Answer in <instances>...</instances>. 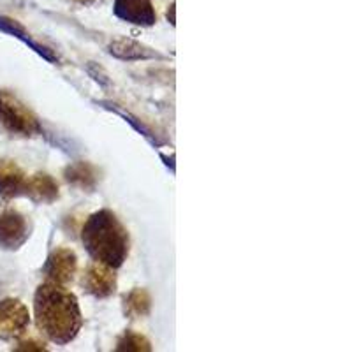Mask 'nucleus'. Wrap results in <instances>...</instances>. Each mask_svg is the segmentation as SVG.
<instances>
[{
  "label": "nucleus",
  "instance_id": "1",
  "mask_svg": "<svg viewBox=\"0 0 352 352\" xmlns=\"http://www.w3.org/2000/svg\"><path fill=\"white\" fill-rule=\"evenodd\" d=\"M34 317L41 335L56 345L72 342L80 333L83 317L78 298L65 285L44 282L34 296Z\"/></svg>",
  "mask_w": 352,
  "mask_h": 352
},
{
  "label": "nucleus",
  "instance_id": "2",
  "mask_svg": "<svg viewBox=\"0 0 352 352\" xmlns=\"http://www.w3.org/2000/svg\"><path fill=\"white\" fill-rule=\"evenodd\" d=\"M81 241L94 261L120 268L131 250V238L125 226L111 210H99L90 215L81 229Z\"/></svg>",
  "mask_w": 352,
  "mask_h": 352
},
{
  "label": "nucleus",
  "instance_id": "3",
  "mask_svg": "<svg viewBox=\"0 0 352 352\" xmlns=\"http://www.w3.org/2000/svg\"><path fill=\"white\" fill-rule=\"evenodd\" d=\"M0 125L12 136L32 138L41 132L37 116L18 97L0 90Z\"/></svg>",
  "mask_w": 352,
  "mask_h": 352
},
{
  "label": "nucleus",
  "instance_id": "4",
  "mask_svg": "<svg viewBox=\"0 0 352 352\" xmlns=\"http://www.w3.org/2000/svg\"><path fill=\"white\" fill-rule=\"evenodd\" d=\"M30 324L28 308L20 300L8 298L0 301V338L12 340L20 338Z\"/></svg>",
  "mask_w": 352,
  "mask_h": 352
},
{
  "label": "nucleus",
  "instance_id": "5",
  "mask_svg": "<svg viewBox=\"0 0 352 352\" xmlns=\"http://www.w3.org/2000/svg\"><path fill=\"white\" fill-rule=\"evenodd\" d=\"M30 236L28 222L16 210L0 212V247L4 250H18Z\"/></svg>",
  "mask_w": 352,
  "mask_h": 352
},
{
  "label": "nucleus",
  "instance_id": "6",
  "mask_svg": "<svg viewBox=\"0 0 352 352\" xmlns=\"http://www.w3.org/2000/svg\"><path fill=\"white\" fill-rule=\"evenodd\" d=\"M78 268V257L71 248H55L48 256V261L44 264L43 273L46 282L65 285L74 278Z\"/></svg>",
  "mask_w": 352,
  "mask_h": 352
},
{
  "label": "nucleus",
  "instance_id": "7",
  "mask_svg": "<svg viewBox=\"0 0 352 352\" xmlns=\"http://www.w3.org/2000/svg\"><path fill=\"white\" fill-rule=\"evenodd\" d=\"M81 284H83L85 291H87L88 294H92V296L109 298L111 294H115L116 291L115 268H111L108 264L94 261V263L88 264V268L85 270Z\"/></svg>",
  "mask_w": 352,
  "mask_h": 352
},
{
  "label": "nucleus",
  "instance_id": "8",
  "mask_svg": "<svg viewBox=\"0 0 352 352\" xmlns=\"http://www.w3.org/2000/svg\"><path fill=\"white\" fill-rule=\"evenodd\" d=\"M115 14L120 20L140 27H152L157 21V12L152 0H115Z\"/></svg>",
  "mask_w": 352,
  "mask_h": 352
},
{
  "label": "nucleus",
  "instance_id": "9",
  "mask_svg": "<svg viewBox=\"0 0 352 352\" xmlns=\"http://www.w3.org/2000/svg\"><path fill=\"white\" fill-rule=\"evenodd\" d=\"M27 175L14 160L0 159V197L12 199L25 194Z\"/></svg>",
  "mask_w": 352,
  "mask_h": 352
},
{
  "label": "nucleus",
  "instance_id": "10",
  "mask_svg": "<svg viewBox=\"0 0 352 352\" xmlns=\"http://www.w3.org/2000/svg\"><path fill=\"white\" fill-rule=\"evenodd\" d=\"M25 194L39 203H53L58 197V185L50 175L37 173V175L27 178Z\"/></svg>",
  "mask_w": 352,
  "mask_h": 352
},
{
  "label": "nucleus",
  "instance_id": "11",
  "mask_svg": "<svg viewBox=\"0 0 352 352\" xmlns=\"http://www.w3.org/2000/svg\"><path fill=\"white\" fill-rule=\"evenodd\" d=\"M0 30H2V32L11 34V36H14V37H18V39H20V41H23V43L28 44L30 48L36 50V52L39 53V55H43L44 58H46V60L56 62L55 53H53L52 50L44 48V46H41V44H37L36 41L32 39V37H30L27 32H25V28L21 27V25L18 23V21L11 20V18L0 16Z\"/></svg>",
  "mask_w": 352,
  "mask_h": 352
},
{
  "label": "nucleus",
  "instance_id": "12",
  "mask_svg": "<svg viewBox=\"0 0 352 352\" xmlns=\"http://www.w3.org/2000/svg\"><path fill=\"white\" fill-rule=\"evenodd\" d=\"M109 53L118 56V58H124V60H140V58H153V56H159L152 50L144 48L140 43H134V41L129 39H120L109 44Z\"/></svg>",
  "mask_w": 352,
  "mask_h": 352
},
{
  "label": "nucleus",
  "instance_id": "13",
  "mask_svg": "<svg viewBox=\"0 0 352 352\" xmlns=\"http://www.w3.org/2000/svg\"><path fill=\"white\" fill-rule=\"evenodd\" d=\"M125 314L129 317H144L150 314V308H152V298H150L148 291L144 289H134L125 296L124 300Z\"/></svg>",
  "mask_w": 352,
  "mask_h": 352
},
{
  "label": "nucleus",
  "instance_id": "14",
  "mask_svg": "<svg viewBox=\"0 0 352 352\" xmlns=\"http://www.w3.org/2000/svg\"><path fill=\"white\" fill-rule=\"evenodd\" d=\"M65 178H67L69 184L80 185L83 188H92L97 182V176L94 173V169L90 168L85 162H80V164H74L65 171Z\"/></svg>",
  "mask_w": 352,
  "mask_h": 352
},
{
  "label": "nucleus",
  "instance_id": "15",
  "mask_svg": "<svg viewBox=\"0 0 352 352\" xmlns=\"http://www.w3.org/2000/svg\"><path fill=\"white\" fill-rule=\"evenodd\" d=\"M116 351H152V345H150V342L146 340L143 335H140V333L127 331L122 336L120 340H118V344H116Z\"/></svg>",
  "mask_w": 352,
  "mask_h": 352
},
{
  "label": "nucleus",
  "instance_id": "16",
  "mask_svg": "<svg viewBox=\"0 0 352 352\" xmlns=\"http://www.w3.org/2000/svg\"><path fill=\"white\" fill-rule=\"evenodd\" d=\"M14 351H46V345H44V342L30 338V340L20 342V344L14 347Z\"/></svg>",
  "mask_w": 352,
  "mask_h": 352
},
{
  "label": "nucleus",
  "instance_id": "17",
  "mask_svg": "<svg viewBox=\"0 0 352 352\" xmlns=\"http://www.w3.org/2000/svg\"><path fill=\"white\" fill-rule=\"evenodd\" d=\"M78 2H81V4H92L96 0H78Z\"/></svg>",
  "mask_w": 352,
  "mask_h": 352
}]
</instances>
